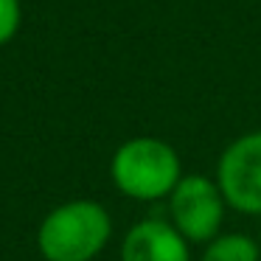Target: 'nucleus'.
<instances>
[{"instance_id":"nucleus-7","label":"nucleus","mask_w":261,"mask_h":261,"mask_svg":"<svg viewBox=\"0 0 261 261\" xmlns=\"http://www.w3.org/2000/svg\"><path fill=\"white\" fill-rule=\"evenodd\" d=\"M23 23V6L20 0H0V48L17 37Z\"/></svg>"},{"instance_id":"nucleus-2","label":"nucleus","mask_w":261,"mask_h":261,"mask_svg":"<svg viewBox=\"0 0 261 261\" xmlns=\"http://www.w3.org/2000/svg\"><path fill=\"white\" fill-rule=\"evenodd\" d=\"M110 177L124 197L138 202H154L169 197L182 180L180 154L160 138H129L115 149L110 160Z\"/></svg>"},{"instance_id":"nucleus-6","label":"nucleus","mask_w":261,"mask_h":261,"mask_svg":"<svg viewBox=\"0 0 261 261\" xmlns=\"http://www.w3.org/2000/svg\"><path fill=\"white\" fill-rule=\"evenodd\" d=\"M261 244L244 233H219L202 250L199 261H258Z\"/></svg>"},{"instance_id":"nucleus-8","label":"nucleus","mask_w":261,"mask_h":261,"mask_svg":"<svg viewBox=\"0 0 261 261\" xmlns=\"http://www.w3.org/2000/svg\"><path fill=\"white\" fill-rule=\"evenodd\" d=\"M258 244H261V242H258Z\"/></svg>"},{"instance_id":"nucleus-4","label":"nucleus","mask_w":261,"mask_h":261,"mask_svg":"<svg viewBox=\"0 0 261 261\" xmlns=\"http://www.w3.org/2000/svg\"><path fill=\"white\" fill-rule=\"evenodd\" d=\"M216 186L239 214L261 216V132L236 138L222 152L216 166Z\"/></svg>"},{"instance_id":"nucleus-5","label":"nucleus","mask_w":261,"mask_h":261,"mask_svg":"<svg viewBox=\"0 0 261 261\" xmlns=\"http://www.w3.org/2000/svg\"><path fill=\"white\" fill-rule=\"evenodd\" d=\"M188 239L166 219H143L129 227L121 261H191Z\"/></svg>"},{"instance_id":"nucleus-3","label":"nucleus","mask_w":261,"mask_h":261,"mask_svg":"<svg viewBox=\"0 0 261 261\" xmlns=\"http://www.w3.org/2000/svg\"><path fill=\"white\" fill-rule=\"evenodd\" d=\"M225 197L219 186L205 174H182V180L169 194L171 225L191 244H208L219 236L225 219Z\"/></svg>"},{"instance_id":"nucleus-1","label":"nucleus","mask_w":261,"mask_h":261,"mask_svg":"<svg viewBox=\"0 0 261 261\" xmlns=\"http://www.w3.org/2000/svg\"><path fill=\"white\" fill-rule=\"evenodd\" d=\"M113 236V219L96 199H70L45 214L37 247L45 261H93Z\"/></svg>"}]
</instances>
